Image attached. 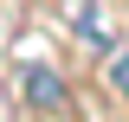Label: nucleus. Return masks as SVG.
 <instances>
[{"label": "nucleus", "instance_id": "obj_1", "mask_svg": "<svg viewBox=\"0 0 129 122\" xmlns=\"http://www.w3.org/2000/svg\"><path fill=\"white\" fill-rule=\"evenodd\" d=\"M19 96H26V109H39V116H58L71 96H64V77L52 71V64H26L19 71Z\"/></svg>", "mask_w": 129, "mask_h": 122}, {"label": "nucleus", "instance_id": "obj_2", "mask_svg": "<svg viewBox=\"0 0 129 122\" xmlns=\"http://www.w3.org/2000/svg\"><path fill=\"white\" fill-rule=\"evenodd\" d=\"M110 90L129 103V51H116V64H110Z\"/></svg>", "mask_w": 129, "mask_h": 122}]
</instances>
